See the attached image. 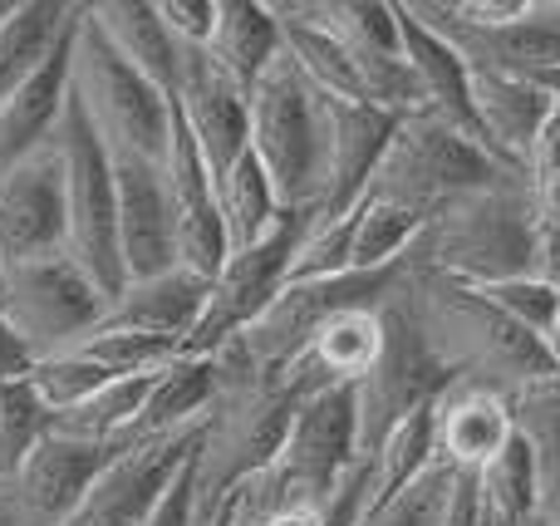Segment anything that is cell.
<instances>
[{
  "instance_id": "cell-1",
  "label": "cell",
  "mask_w": 560,
  "mask_h": 526,
  "mask_svg": "<svg viewBox=\"0 0 560 526\" xmlns=\"http://www.w3.org/2000/svg\"><path fill=\"white\" fill-rule=\"evenodd\" d=\"M394 301L418 325L428 354L447 370V379H472L492 384L502 394H526L536 384L556 379V360L536 335L516 330L477 285H463L453 276L423 271L408 261L404 281H398Z\"/></svg>"
},
{
  "instance_id": "cell-2",
  "label": "cell",
  "mask_w": 560,
  "mask_h": 526,
  "mask_svg": "<svg viewBox=\"0 0 560 526\" xmlns=\"http://www.w3.org/2000/svg\"><path fill=\"white\" fill-rule=\"evenodd\" d=\"M217 360V404L202 423V448L192 463V488H197V522L226 512V502L261 478L276 463L280 443H285L295 399L276 384H266L252 370L242 344H222Z\"/></svg>"
},
{
  "instance_id": "cell-3",
  "label": "cell",
  "mask_w": 560,
  "mask_h": 526,
  "mask_svg": "<svg viewBox=\"0 0 560 526\" xmlns=\"http://www.w3.org/2000/svg\"><path fill=\"white\" fill-rule=\"evenodd\" d=\"M408 261L423 271L453 276L463 285H497L512 276H536V232L526 177H506L497 187L467 192L438 207L423 222Z\"/></svg>"
},
{
  "instance_id": "cell-4",
  "label": "cell",
  "mask_w": 560,
  "mask_h": 526,
  "mask_svg": "<svg viewBox=\"0 0 560 526\" xmlns=\"http://www.w3.org/2000/svg\"><path fill=\"white\" fill-rule=\"evenodd\" d=\"M502 163L492 153H482L477 143H467L457 128H447L433 114H404L388 138L384 157L369 173V187L359 202H384V207H408L418 217H433L438 207L457 202L467 192L506 183Z\"/></svg>"
},
{
  "instance_id": "cell-5",
  "label": "cell",
  "mask_w": 560,
  "mask_h": 526,
  "mask_svg": "<svg viewBox=\"0 0 560 526\" xmlns=\"http://www.w3.org/2000/svg\"><path fill=\"white\" fill-rule=\"evenodd\" d=\"M69 94L79 98L89 128H94L98 143L114 157H148V163H163L167 157L173 98L148 84L143 74H133V69L104 45V35L84 20V5H79V30H74Z\"/></svg>"
},
{
  "instance_id": "cell-6",
  "label": "cell",
  "mask_w": 560,
  "mask_h": 526,
  "mask_svg": "<svg viewBox=\"0 0 560 526\" xmlns=\"http://www.w3.org/2000/svg\"><path fill=\"white\" fill-rule=\"evenodd\" d=\"M59 163H65V212H69V261L94 281L104 301L128 285L124 252H118V192H114V157L89 128L79 98H65L59 128L49 133Z\"/></svg>"
},
{
  "instance_id": "cell-7",
  "label": "cell",
  "mask_w": 560,
  "mask_h": 526,
  "mask_svg": "<svg viewBox=\"0 0 560 526\" xmlns=\"http://www.w3.org/2000/svg\"><path fill=\"white\" fill-rule=\"evenodd\" d=\"M408 271V256L378 271H345V276H325V281H285L276 291V301L256 315V325L246 335H236V344L246 350L252 370L266 384H276L285 374V364L315 340V330L325 320L359 305H388Z\"/></svg>"
},
{
  "instance_id": "cell-8",
  "label": "cell",
  "mask_w": 560,
  "mask_h": 526,
  "mask_svg": "<svg viewBox=\"0 0 560 526\" xmlns=\"http://www.w3.org/2000/svg\"><path fill=\"white\" fill-rule=\"evenodd\" d=\"M359 463V419L354 389L310 394L290 413L285 443L276 463L261 472L266 492L280 507H329L345 472Z\"/></svg>"
},
{
  "instance_id": "cell-9",
  "label": "cell",
  "mask_w": 560,
  "mask_h": 526,
  "mask_svg": "<svg viewBox=\"0 0 560 526\" xmlns=\"http://www.w3.org/2000/svg\"><path fill=\"white\" fill-rule=\"evenodd\" d=\"M252 108V153L261 157L285 212H310L315 202V89L300 79L290 55H280L246 94Z\"/></svg>"
},
{
  "instance_id": "cell-10",
  "label": "cell",
  "mask_w": 560,
  "mask_h": 526,
  "mask_svg": "<svg viewBox=\"0 0 560 526\" xmlns=\"http://www.w3.org/2000/svg\"><path fill=\"white\" fill-rule=\"evenodd\" d=\"M447 370L428 354L418 325L398 301L384 305V350L374 370L354 384V419H359V458H374L378 443L404 419L433 409L438 394L447 389Z\"/></svg>"
},
{
  "instance_id": "cell-11",
  "label": "cell",
  "mask_w": 560,
  "mask_h": 526,
  "mask_svg": "<svg viewBox=\"0 0 560 526\" xmlns=\"http://www.w3.org/2000/svg\"><path fill=\"white\" fill-rule=\"evenodd\" d=\"M104 305L108 301L69 261V252L45 256V261L5 266V276H0V315L10 320V330L20 335V344L35 360L79 344L98 325Z\"/></svg>"
},
{
  "instance_id": "cell-12",
  "label": "cell",
  "mask_w": 560,
  "mask_h": 526,
  "mask_svg": "<svg viewBox=\"0 0 560 526\" xmlns=\"http://www.w3.org/2000/svg\"><path fill=\"white\" fill-rule=\"evenodd\" d=\"M300 236H305V212H280L276 226L261 242L226 256V266L207 281V311H202V320H197L183 354H217L222 344H232L236 335L252 330L256 315H261L266 305L276 301L280 285H285L290 256H295Z\"/></svg>"
},
{
  "instance_id": "cell-13",
  "label": "cell",
  "mask_w": 560,
  "mask_h": 526,
  "mask_svg": "<svg viewBox=\"0 0 560 526\" xmlns=\"http://www.w3.org/2000/svg\"><path fill=\"white\" fill-rule=\"evenodd\" d=\"M398 118L369 104H345L315 89V202L310 222H335L354 212L369 187V173L384 157Z\"/></svg>"
},
{
  "instance_id": "cell-14",
  "label": "cell",
  "mask_w": 560,
  "mask_h": 526,
  "mask_svg": "<svg viewBox=\"0 0 560 526\" xmlns=\"http://www.w3.org/2000/svg\"><path fill=\"white\" fill-rule=\"evenodd\" d=\"M118 448L124 443H89L45 429L25 463L0 482V526H65Z\"/></svg>"
},
{
  "instance_id": "cell-15",
  "label": "cell",
  "mask_w": 560,
  "mask_h": 526,
  "mask_svg": "<svg viewBox=\"0 0 560 526\" xmlns=\"http://www.w3.org/2000/svg\"><path fill=\"white\" fill-rule=\"evenodd\" d=\"M202 423H192L183 433H163V439H128L108 458V468L94 478V488L84 492V502L65 526H143L148 512L177 482V472L197 458Z\"/></svg>"
},
{
  "instance_id": "cell-16",
  "label": "cell",
  "mask_w": 560,
  "mask_h": 526,
  "mask_svg": "<svg viewBox=\"0 0 560 526\" xmlns=\"http://www.w3.org/2000/svg\"><path fill=\"white\" fill-rule=\"evenodd\" d=\"M65 163L55 143L20 157L0 173V266H25L45 256H65Z\"/></svg>"
},
{
  "instance_id": "cell-17",
  "label": "cell",
  "mask_w": 560,
  "mask_h": 526,
  "mask_svg": "<svg viewBox=\"0 0 560 526\" xmlns=\"http://www.w3.org/2000/svg\"><path fill=\"white\" fill-rule=\"evenodd\" d=\"M516 439L512 394L492 384L453 379L433 404V468L477 478Z\"/></svg>"
},
{
  "instance_id": "cell-18",
  "label": "cell",
  "mask_w": 560,
  "mask_h": 526,
  "mask_svg": "<svg viewBox=\"0 0 560 526\" xmlns=\"http://www.w3.org/2000/svg\"><path fill=\"white\" fill-rule=\"evenodd\" d=\"M183 49L177 59V89H173V108L187 124L202 163L212 167V177H222L236 157L252 148V108H246V94L222 79L212 69V59L202 49Z\"/></svg>"
},
{
  "instance_id": "cell-19",
  "label": "cell",
  "mask_w": 560,
  "mask_h": 526,
  "mask_svg": "<svg viewBox=\"0 0 560 526\" xmlns=\"http://www.w3.org/2000/svg\"><path fill=\"white\" fill-rule=\"evenodd\" d=\"M114 192H118V252H124L128 281L183 266L177 261V217H173V197H167L163 163L114 157Z\"/></svg>"
},
{
  "instance_id": "cell-20",
  "label": "cell",
  "mask_w": 560,
  "mask_h": 526,
  "mask_svg": "<svg viewBox=\"0 0 560 526\" xmlns=\"http://www.w3.org/2000/svg\"><path fill=\"white\" fill-rule=\"evenodd\" d=\"M163 173H167V197H173V217H177V261L187 271H197L202 281H212L226 266L232 246H226V226H222V212H217V177L202 163L187 124L177 118V108H173V138H167Z\"/></svg>"
},
{
  "instance_id": "cell-21",
  "label": "cell",
  "mask_w": 560,
  "mask_h": 526,
  "mask_svg": "<svg viewBox=\"0 0 560 526\" xmlns=\"http://www.w3.org/2000/svg\"><path fill=\"white\" fill-rule=\"evenodd\" d=\"M378 350H384V305H359L319 325L315 340L285 364L276 389H285L295 404L325 389H354L374 370Z\"/></svg>"
},
{
  "instance_id": "cell-22",
  "label": "cell",
  "mask_w": 560,
  "mask_h": 526,
  "mask_svg": "<svg viewBox=\"0 0 560 526\" xmlns=\"http://www.w3.org/2000/svg\"><path fill=\"white\" fill-rule=\"evenodd\" d=\"M398 20H404V59L418 84V114L443 118L447 128H457L467 143H477L487 153L482 124H477V108H472V69H467V59L428 30L408 10V0H398Z\"/></svg>"
},
{
  "instance_id": "cell-23",
  "label": "cell",
  "mask_w": 560,
  "mask_h": 526,
  "mask_svg": "<svg viewBox=\"0 0 560 526\" xmlns=\"http://www.w3.org/2000/svg\"><path fill=\"white\" fill-rule=\"evenodd\" d=\"M202 311H207V281L197 271H187V266H173V271H163V276L128 281L124 291L104 305L94 330L158 335V340H177L187 350Z\"/></svg>"
},
{
  "instance_id": "cell-24",
  "label": "cell",
  "mask_w": 560,
  "mask_h": 526,
  "mask_svg": "<svg viewBox=\"0 0 560 526\" xmlns=\"http://www.w3.org/2000/svg\"><path fill=\"white\" fill-rule=\"evenodd\" d=\"M74 30H79V15L65 30V39L55 45V55L0 104V173L15 167L20 157L39 153L49 143V133L59 128V114H65V98H69V69H74Z\"/></svg>"
},
{
  "instance_id": "cell-25",
  "label": "cell",
  "mask_w": 560,
  "mask_h": 526,
  "mask_svg": "<svg viewBox=\"0 0 560 526\" xmlns=\"http://www.w3.org/2000/svg\"><path fill=\"white\" fill-rule=\"evenodd\" d=\"M472 108H477V124H482L487 153H492L506 173L526 177V153H532L546 114H551V98H546L532 79L472 69Z\"/></svg>"
},
{
  "instance_id": "cell-26",
  "label": "cell",
  "mask_w": 560,
  "mask_h": 526,
  "mask_svg": "<svg viewBox=\"0 0 560 526\" xmlns=\"http://www.w3.org/2000/svg\"><path fill=\"white\" fill-rule=\"evenodd\" d=\"M84 20L104 35V45L124 59L133 74H143L153 89H163L173 98L177 89V49L173 30H167L163 10L158 0H89L84 5Z\"/></svg>"
},
{
  "instance_id": "cell-27",
  "label": "cell",
  "mask_w": 560,
  "mask_h": 526,
  "mask_svg": "<svg viewBox=\"0 0 560 526\" xmlns=\"http://www.w3.org/2000/svg\"><path fill=\"white\" fill-rule=\"evenodd\" d=\"M202 55L212 59L217 74L232 79L242 94H252L266 69L285 55L271 0H217V25L212 39L202 45Z\"/></svg>"
},
{
  "instance_id": "cell-28",
  "label": "cell",
  "mask_w": 560,
  "mask_h": 526,
  "mask_svg": "<svg viewBox=\"0 0 560 526\" xmlns=\"http://www.w3.org/2000/svg\"><path fill=\"white\" fill-rule=\"evenodd\" d=\"M217 404V360L212 354H177L158 370L148 404L138 413L133 439H163V433H183L202 423Z\"/></svg>"
},
{
  "instance_id": "cell-29",
  "label": "cell",
  "mask_w": 560,
  "mask_h": 526,
  "mask_svg": "<svg viewBox=\"0 0 560 526\" xmlns=\"http://www.w3.org/2000/svg\"><path fill=\"white\" fill-rule=\"evenodd\" d=\"M74 15L79 5L65 0H10L0 15V104L55 55Z\"/></svg>"
},
{
  "instance_id": "cell-30",
  "label": "cell",
  "mask_w": 560,
  "mask_h": 526,
  "mask_svg": "<svg viewBox=\"0 0 560 526\" xmlns=\"http://www.w3.org/2000/svg\"><path fill=\"white\" fill-rule=\"evenodd\" d=\"M217 212H222L226 246H232V252H246L252 242H261L276 226V217L285 212L271 177H266V167H261V157H256L252 148L217 177Z\"/></svg>"
},
{
  "instance_id": "cell-31",
  "label": "cell",
  "mask_w": 560,
  "mask_h": 526,
  "mask_svg": "<svg viewBox=\"0 0 560 526\" xmlns=\"http://www.w3.org/2000/svg\"><path fill=\"white\" fill-rule=\"evenodd\" d=\"M516 433H522L526 453L536 468V512L556 517L560 512V394L556 384H536V389L512 399Z\"/></svg>"
},
{
  "instance_id": "cell-32",
  "label": "cell",
  "mask_w": 560,
  "mask_h": 526,
  "mask_svg": "<svg viewBox=\"0 0 560 526\" xmlns=\"http://www.w3.org/2000/svg\"><path fill=\"white\" fill-rule=\"evenodd\" d=\"M472 488H477V522L482 526H522L526 517H536V468L522 433L477 472Z\"/></svg>"
},
{
  "instance_id": "cell-33",
  "label": "cell",
  "mask_w": 560,
  "mask_h": 526,
  "mask_svg": "<svg viewBox=\"0 0 560 526\" xmlns=\"http://www.w3.org/2000/svg\"><path fill=\"white\" fill-rule=\"evenodd\" d=\"M423 222L428 217L408 212V207L359 202L349 212V271H378V266L404 261L413 252Z\"/></svg>"
},
{
  "instance_id": "cell-34",
  "label": "cell",
  "mask_w": 560,
  "mask_h": 526,
  "mask_svg": "<svg viewBox=\"0 0 560 526\" xmlns=\"http://www.w3.org/2000/svg\"><path fill=\"white\" fill-rule=\"evenodd\" d=\"M108 379H118V374H108L104 364L84 360L79 350H59V354H45V360L30 364L25 384L30 394L39 399V409L49 413V419H65V413H74L79 404H89L98 389H104Z\"/></svg>"
},
{
  "instance_id": "cell-35",
  "label": "cell",
  "mask_w": 560,
  "mask_h": 526,
  "mask_svg": "<svg viewBox=\"0 0 560 526\" xmlns=\"http://www.w3.org/2000/svg\"><path fill=\"white\" fill-rule=\"evenodd\" d=\"M516 330L536 335L541 344H551L556 335V315H560V295H556V281L551 276H512V281H497V285H477Z\"/></svg>"
},
{
  "instance_id": "cell-36",
  "label": "cell",
  "mask_w": 560,
  "mask_h": 526,
  "mask_svg": "<svg viewBox=\"0 0 560 526\" xmlns=\"http://www.w3.org/2000/svg\"><path fill=\"white\" fill-rule=\"evenodd\" d=\"M49 413L30 394L25 379H0V482L25 463V453L45 439Z\"/></svg>"
},
{
  "instance_id": "cell-37",
  "label": "cell",
  "mask_w": 560,
  "mask_h": 526,
  "mask_svg": "<svg viewBox=\"0 0 560 526\" xmlns=\"http://www.w3.org/2000/svg\"><path fill=\"white\" fill-rule=\"evenodd\" d=\"M453 488H457V472L428 468L413 488H404L394 502L369 512L359 526H443L447 507H453Z\"/></svg>"
},
{
  "instance_id": "cell-38",
  "label": "cell",
  "mask_w": 560,
  "mask_h": 526,
  "mask_svg": "<svg viewBox=\"0 0 560 526\" xmlns=\"http://www.w3.org/2000/svg\"><path fill=\"white\" fill-rule=\"evenodd\" d=\"M532 192V232H536V261L541 276H551L560 266V177L546 183H526Z\"/></svg>"
},
{
  "instance_id": "cell-39",
  "label": "cell",
  "mask_w": 560,
  "mask_h": 526,
  "mask_svg": "<svg viewBox=\"0 0 560 526\" xmlns=\"http://www.w3.org/2000/svg\"><path fill=\"white\" fill-rule=\"evenodd\" d=\"M163 10L167 30H173L177 45L187 49H202L212 39V25H217V0H158Z\"/></svg>"
},
{
  "instance_id": "cell-40",
  "label": "cell",
  "mask_w": 560,
  "mask_h": 526,
  "mask_svg": "<svg viewBox=\"0 0 560 526\" xmlns=\"http://www.w3.org/2000/svg\"><path fill=\"white\" fill-rule=\"evenodd\" d=\"M197 463V458H192ZM192 463L177 472V482L163 492L153 512H148L143 526H197V488H192Z\"/></svg>"
},
{
  "instance_id": "cell-41",
  "label": "cell",
  "mask_w": 560,
  "mask_h": 526,
  "mask_svg": "<svg viewBox=\"0 0 560 526\" xmlns=\"http://www.w3.org/2000/svg\"><path fill=\"white\" fill-rule=\"evenodd\" d=\"M546 177H560V108L551 104L541 133H536L532 153H526V183H546Z\"/></svg>"
},
{
  "instance_id": "cell-42",
  "label": "cell",
  "mask_w": 560,
  "mask_h": 526,
  "mask_svg": "<svg viewBox=\"0 0 560 526\" xmlns=\"http://www.w3.org/2000/svg\"><path fill=\"white\" fill-rule=\"evenodd\" d=\"M30 364H35V354L20 344V335L10 330V320L0 315V379H25Z\"/></svg>"
},
{
  "instance_id": "cell-43",
  "label": "cell",
  "mask_w": 560,
  "mask_h": 526,
  "mask_svg": "<svg viewBox=\"0 0 560 526\" xmlns=\"http://www.w3.org/2000/svg\"><path fill=\"white\" fill-rule=\"evenodd\" d=\"M532 84L541 89L546 98H551V104L560 108V69H546V74H532Z\"/></svg>"
},
{
  "instance_id": "cell-44",
  "label": "cell",
  "mask_w": 560,
  "mask_h": 526,
  "mask_svg": "<svg viewBox=\"0 0 560 526\" xmlns=\"http://www.w3.org/2000/svg\"><path fill=\"white\" fill-rule=\"evenodd\" d=\"M551 281H556V295H560V266L551 271ZM546 350H551V360H556V370H560V315H556V335H551V344H546Z\"/></svg>"
},
{
  "instance_id": "cell-45",
  "label": "cell",
  "mask_w": 560,
  "mask_h": 526,
  "mask_svg": "<svg viewBox=\"0 0 560 526\" xmlns=\"http://www.w3.org/2000/svg\"><path fill=\"white\" fill-rule=\"evenodd\" d=\"M5 5H10V0H0V15H5Z\"/></svg>"
},
{
  "instance_id": "cell-46",
  "label": "cell",
  "mask_w": 560,
  "mask_h": 526,
  "mask_svg": "<svg viewBox=\"0 0 560 526\" xmlns=\"http://www.w3.org/2000/svg\"><path fill=\"white\" fill-rule=\"evenodd\" d=\"M551 384H556V394H560V374H556V379H551Z\"/></svg>"
},
{
  "instance_id": "cell-47",
  "label": "cell",
  "mask_w": 560,
  "mask_h": 526,
  "mask_svg": "<svg viewBox=\"0 0 560 526\" xmlns=\"http://www.w3.org/2000/svg\"><path fill=\"white\" fill-rule=\"evenodd\" d=\"M551 522H556V526H560V512H556V517H551Z\"/></svg>"
},
{
  "instance_id": "cell-48",
  "label": "cell",
  "mask_w": 560,
  "mask_h": 526,
  "mask_svg": "<svg viewBox=\"0 0 560 526\" xmlns=\"http://www.w3.org/2000/svg\"><path fill=\"white\" fill-rule=\"evenodd\" d=\"M0 276H5V266H0Z\"/></svg>"
}]
</instances>
